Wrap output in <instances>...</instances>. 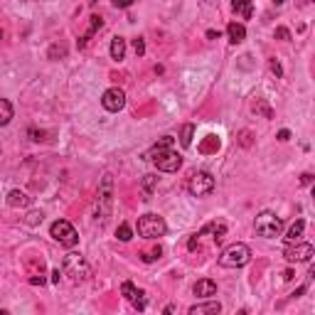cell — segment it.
<instances>
[{"instance_id": "d6986e66", "label": "cell", "mask_w": 315, "mask_h": 315, "mask_svg": "<svg viewBox=\"0 0 315 315\" xmlns=\"http://www.w3.org/2000/svg\"><path fill=\"white\" fill-rule=\"evenodd\" d=\"M8 205L10 207H28L30 197L25 195V192H20V190H10L8 192Z\"/></svg>"}, {"instance_id": "ac0fdd59", "label": "cell", "mask_w": 315, "mask_h": 315, "mask_svg": "<svg viewBox=\"0 0 315 315\" xmlns=\"http://www.w3.org/2000/svg\"><path fill=\"white\" fill-rule=\"evenodd\" d=\"M124 57H126V40L124 37H113L111 40V59L121 62Z\"/></svg>"}, {"instance_id": "ffe728a7", "label": "cell", "mask_w": 315, "mask_h": 315, "mask_svg": "<svg viewBox=\"0 0 315 315\" xmlns=\"http://www.w3.org/2000/svg\"><path fill=\"white\" fill-rule=\"evenodd\" d=\"M13 118V104L8 99H0V126H8Z\"/></svg>"}, {"instance_id": "44dd1931", "label": "cell", "mask_w": 315, "mask_h": 315, "mask_svg": "<svg viewBox=\"0 0 315 315\" xmlns=\"http://www.w3.org/2000/svg\"><path fill=\"white\" fill-rule=\"evenodd\" d=\"M192 136H195V126H192V124L182 126V133H180V146H182V148H190V146H192Z\"/></svg>"}, {"instance_id": "8992f818", "label": "cell", "mask_w": 315, "mask_h": 315, "mask_svg": "<svg viewBox=\"0 0 315 315\" xmlns=\"http://www.w3.org/2000/svg\"><path fill=\"white\" fill-rule=\"evenodd\" d=\"M254 229H256V234H259V236L274 239V236H278V234H281V229H283V222H281V217H276L274 212H261L259 217H256V222H254Z\"/></svg>"}, {"instance_id": "603a6c76", "label": "cell", "mask_w": 315, "mask_h": 315, "mask_svg": "<svg viewBox=\"0 0 315 315\" xmlns=\"http://www.w3.org/2000/svg\"><path fill=\"white\" fill-rule=\"evenodd\" d=\"M101 25H104V22H101V17H91V25H89V30H86V35H84L82 40H79V47H84V44H86V42H89V37H91V35H94L96 30H101Z\"/></svg>"}, {"instance_id": "f1b7e54d", "label": "cell", "mask_w": 315, "mask_h": 315, "mask_svg": "<svg viewBox=\"0 0 315 315\" xmlns=\"http://www.w3.org/2000/svg\"><path fill=\"white\" fill-rule=\"evenodd\" d=\"M269 67H271V71H274L276 77H281V74H283V69H281V64H278L276 59H271V62H269Z\"/></svg>"}, {"instance_id": "8d00e7d4", "label": "cell", "mask_w": 315, "mask_h": 315, "mask_svg": "<svg viewBox=\"0 0 315 315\" xmlns=\"http://www.w3.org/2000/svg\"><path fill=\"white\" fill-rule=\"evenodd\" d=\"M274 3H276V5H281V3H286V0H274Z\"/></svg>"}, {"instance_id": "7a4b0ae2", "label": "cell", "mask_w": 315, "mask_h": 315, "mask_svg": "<svg viewBox=\"0 0 315 315\" xmlns=\"http://www.w3.org/2000/svg\"><path fill=\"white\" fill-rule=\"evenodd\" d=\"M146 160H153L155 167L163 173H175L182 165V155H178L173 148H151L146 153Z\"/></svg>"}, {"instance_id": "52a82bcc", "label": "cell", "mask_w": 315, "mask_h": 315, "mask_svg": "<svg viewBox=\"0 0 315 315\" xmlns=\"http://www.w3.org/2000/svg\"><path fill=\"white\" fill-rule=\"evenodd\" d=\"M50 234H52V239L55 241H59L62 247H77V241H79V234H77V229L69 224L67 220H57L52 227H50Z\"/></svg>"}, {"instance_id": "1f68e13d", "label": "cell", "mask_w": 315, "mask_h": 315, "mask_svg": "<svg viewBox=\"0 0 315 315\" xmlns=\"http://www.w3.org/2000/svg\"><path fill=\"white\" fill-rule=\"evenodd\" d=\"M30 136H32V140H42L44 133H42V131H35V128H30Z\"/></svg>"}, {"instance_id": "d4e9b609", "label": "cell", "mask_w": 315, "mask_h": 315, "mask_svg": "<svg viewBox=\"0 0 315 315\" xmlns=\"http://www.w3.org/2000/svg\"><path fill=\"white\" fill-rule=\"evenodd\" d=\"M155 182H158V178L155 175H146L143 178V200H151V195H153V190H155Z\"/></svg>"}, {"instance_id": "d6a6232c", "label": "cell", "mask_w": 315, "mask_h": 315, "mask_svg": "<svg viewBox=\"0 0 315 315\" xmlns=\"http://www.w3.org/2000/svg\"><path fill=\"white\" fill-rule=\"evenodd\" d=\"M288 138H290V131H286V128L278 131V140H288Z\"/></svg>"}, {"instance_id": "5b68a950", "label": "cell", "mask_w": 315, "mask_h": 315, "mask_svg": "<svg viewBox=\"0 0 315 315\" xmlns=\"http://www.w3.org/2000/svg\"><path fill=\"white\" fill-rule=\"evenodd\" d=\"M167 232V224H165L163 217H158V214H143L140 220H138V234L143 236V239H160L165 236Z\"/></svg>"}, {"instance_id": "cb8c5ba5", "label": "cell", "mask_w": 315, "mask_h": 315, "mask_svg": "<svg viewBox=\"0 0 315 315\" xmlns=\"http://www.w3.org/2000/svg\"><path fill=\"white\" fill-rule=\"evenodd\" d=\"M163 256V249H160V244L158 247H153V249H146L143 254H140V259L146 261V263H153V261H158Z\"/></svg>"}, {"instance_id": "6da1fadb", "label": "cell", "mask_w": 315, "mask_h": 315, "mask_svg": "<svg viewBox=\"0 0 315 315\" xmlns=\"http://www.w3.org/2000/svg\"><path fill=\"white\" fill-rule=\"evenodd\" d=\"M111 205H113V178L111 173H106L101 178V185H99V195H96V222L104 224L111 214Z\"/></svg>"}, {"instance_id": "4316f807", "label": "cell", "mask_w": 315, "mask_h": 315, "mask_svg": "<svg viewBox=\"0 0 315 315\" xmlns=\"http://www.w3.org/2000/svg\"><path fill=\"white\" fill-rule=\"evenodd\" d=\"M133 50H136L138 57L146 55V42H143V37H138V40H133Z\"/></svg>"}, {"instance_id": "9c48e42d", "label": "cell", "mask_w": 315, "mask_h": 315, "mask_svg": "<svg viewBox=\"0 0 315 315\" xmlns=\"http://www.w3.org/2000/svg\"><path fill=\"white\" fill-rule=\"evenodd\" d=\"M288 263H303V261H310L315 256V249L313 244H301V241H293L288 244L286 251H283Z\"/></svg>"}, {"instance_id": "e0dca14e", "label": "cell", "mask_w": 315, "mask_h": 315, "mask_svg": "<svg viewBox=\"0 0 315 315\" xmlns=\"http://www.w3.org/2000/svg\"><path fill=\"white\" fill-rule=\"evenodd\" d=\"M205 234H214V239L220 241L222 236L227 234V224H224V222H212V224H207V227L197 234V236H205Z\"/></svg>"}, {"instance_id": "8fae6325", "label": "cell", "mask_w": 315, "mask_h": 315, "mask_svg": "<svg viewBox=\"0 0 315 315\" xmlns=\"http://www.w3.org/2000/svg\"><path fill=\"white\" fill-rule=\"evenodd\" d=\"M121 293L126 296V301H131V305L136 310H146V290H140L131 281H126L124 286H121Z\"/></svg>"}, {"instance_id": "3957f363", "label": "cell", "mask_w": 315, "mask_h": 315, "mask_svg": "<svg viewBox=\"0 0 315 315\" xmlns=\"http://www.w3.org/2000/svg\"><path fill=\"white\" fill-rule=\"evenodd\" d=\"M249 261H251V249L247 244H232V247H227L222 251L220 256V263L224 269H241V266H247Z\"/></svg>"}, {"instance_id": "e575fe53", "label": "cell", "mask_w": 315, "mask_h": 315, "mask_svg": "<svg viewBox=\"0 0 315 315\" xmlns=\"http://www.w3.org/2000/svg\"><path fill=\"white\" fill-rule=\"evenodd\" d=\"M301 182H303V185H310V182H313V175H310V173H305V175L301 178Z\"/></svg>"}, {"instance_id": "7c38bea8", "label": "cell", "mask_w": 315, "mask_h": 315, "mask_svg": "<svg viewBox=\"0 0 315 315\" xmlns=\"http://www.w3.org/2000/svg\"><path fill=\"white\" fill-rule=\"evenodd\" d=\"M195 296L197 298H212V296H217V283L214 281H209V278H202V281H197L195 283Z\"/></svg>"}, {"instance_id": "83f0119b", "label": "cell", "mask_w": 315, "mask_h": 315, "mask_svg": "<svg viewBox=\"0 0 315 315\" xmlns=\"http://www.w3.org/2000/svg\"><path fill=\"white\" fill-rule=\"evenodd\" d=\"M57 55H59V57H64V55H67V50H64V47H57V44H55V47H52V50H50V57H52V59H55Z\"/></svg>"}, {"instance_id": "277c9868", "label": "cell", "mask_w": 315, "mask_h": 315, "mask_svg": "<svg viewBox=\"0 0 315 315\" xmlns=\"http://www.w3.org/2000/svg\"><path fill=\"white\" fill-rule=\"evenodd\" d=\"M62 276H69L71 283H82V281H86L91 276V269L79 254H69L64 263H62Z\"/></svg>"}, {"instance_id": "5bb4252c", "label": "cell", "mask_w": 315, "mask_h": 315, "mask_svg": "<svg viewBox=\"0 0 315 315\" xmlns=\"http://www.w3.org/2000/svg\"><path fill=\"white\" fill-rule=\"evenodd\" d=\"M222 313V305L217 301L214 303H202V305H192L190 315H217Z\"/></svg>"}, {"instance_id": "f546056e", "label": "cell", "mask_w": 315, "mask_h": 315, "mask_svg": "<svg viewBox=\"0 0 315 315\" xmlns=\"http://www.w3.org/2000/svg\"><path fill=\"white\" fill-rule=\"evenodd\" d=\"M276 37H278V40H290V32H288L286 28H278L276 30Z\"/></svg>"}, {"instance_id": "7402d4cb", "label": "cell", "mask_w": 315, "mask_h": 315, "mask_svg": "<svg viewBox=\"0 0 315 315\" xmlns=\"http://www.w3.org/2000/svg\"><path fill=\"white\" fill-rule=\"evenodd\" d=\"M220 151V138L217 136H207L205 143L200 146V153H217Z\"/></svg>"}, {"instance_id": "9a60e30c", "label": "cell", "mask_w": 315, "mask_h": 315, "mask_svg": "<svg viewBox=\"0 0 315 315\" xmlns=\"http://www.w3.org/2000/svg\"><path fill=\"white\" fill-rule=\"evenodd\" d=\"M232 10L236 15H241L244 20H249L254 15V5H251V0H232Z\"/></svg>"}, {"instance_id": "d590c367", "label": "cell", "mask_w": 315, "mask_h": 315, "mask_svg": "<svg viewBox=\"0 0 315 315\" xmlns=\"http://www.w3.org/2000/svg\"><path fill=\"white\" fill-rule=\"evenodd\" d=\"M207 37H209V40H217L220 32H217V30H207Z\"/></svg>"}, {"instance_id": "4fadbf2b", "label": "cell", "mask_w": 315, "mask_h": 315, "mask_svg": "<svg viewBox=\"0 0 315 315\" xmlns=\"http://www.w3.org/2000/svg\"><path fill=\"white\" fill-rule=\"evenodd\" d=\"M227 35H229V42H232V44H239V42L247 40V28H244L241 22H229Z\"/></svg>"}, {"instance_id": "836d02e7", "label": "cell", "mask_w": 315, "mask_h": 315, "mask_svg": "<svg viewBox=\"0 0 315 315\" xmlns=\"http://www.w3.org/2000/svg\"><path fill=\"white\" fill-rule=\"evenodd\" d=\"M52 281H55V283H59V281H62V271H59V269H55V271H52Z\"/></svg>"}, {"instance_id": "2e32d148", "label": "cell", "mask_w": 315, "mask_h": 315, "mask_svg": "<svg viewBox=\"0 0 315 315\" xmlns=\"http://www.w3.org/2000/svg\"><path fill=\"white\" fill-rule=\"evenodd\" d=\"M303 229H305V222H303V220H296V222H293V224H290V229H288V234H286V244L301 241Z\"/></svg>"}, {"instance_id": "ba28073f", "label": "cell", "mask_w": 315, "mask_h": 315, "mask_svg": "<svg viewBox=\"0 0 315 315\" xmlns=\"http://www.w3.org/2000/svg\"><path fill=\"white\" fill-rule=\"evenodd\" d=\"M187 190H190L192 197H207V195L214 192V178L209 173H205V170H200V173H195L190 178Z\"/></svg>"}, {"instance_id": "484cf974", "label": "cell", "mask_w": 315, "mask_h": 315, "mask_svg": "<svg viewBox=\"0 0 315 315\" xmlns=\"http://www.w3.org/2000/svg\"><path fill=\"white\" fill-rule=\"evenodd\" d=\"M116 236H118V241H131V239H133V232H131V227L124 222V224L116 229Z\"/></svg>"}, {"instance_id": "4dcf8cb0", "label": "cell", "mask_w": 315, "mask_h": 315, "mask_svg": "<svg viewBox=\"0 0 315 315\" xmlns=\"http://www.w3.org/2000/svg\"><path fill=\"white\" fill-rule=\"evenodd\" d=\"M133 3H136V0H113V5H116V8H131Z\"/></svg>"}, {"instance_id": "30bf717a", "label": "cell", "mask_w": 315, "mask_h": 315, "mask_svg": "<svg viewBox=\"0 0 315 315\" xmlns=\"http://www.w3.org/2000/svg\"><path fill=\"white\" fill-rule=\"evenodd\" d=\"M101 104H104V109L106 111H113V113H118V111L126 106V94L124 89H118V86H113V89H106L104 96H101Z\"/></svg>"}, {"instance_id": "74e56055", "label": "cell", "mask_w": 315, "mask_h": 315, "mask_svg": "<svg viewBox=\"0 0 315 315\" xmlns=\"http://www.w3.org/2000/svg\"><path fill=\"white\" fill-rule=\"evenodd\" d=\"M0 37H3V32H0Z\"/></svg>"}]
</instances>
